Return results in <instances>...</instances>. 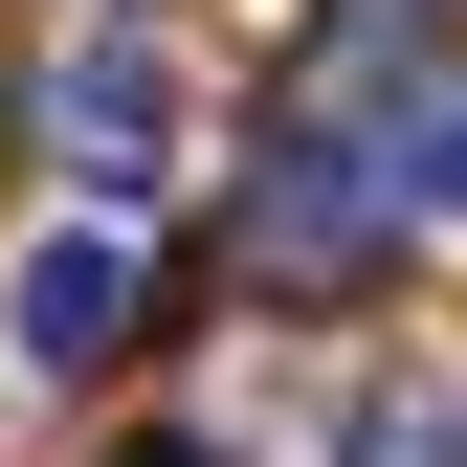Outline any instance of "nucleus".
I'll return each instance as SVG.
<instances>
[{"instance_id": "obj_1", "label": "nucleus", "mask_w": 467, "mask_h": 467, "mask_svg": "<svg viewBox=\"0 0 467 467\" xmlns=\"http://www.w3.org/2000/svg\"><path fill=\"white\" fill-rule=\"evenodd\" d=\"M45 134H67L89 223H111V201H156V179H179V45H156L134 0H111V23L67 45V67H45Z\"/></svg>"}, {"instance_id": "obj_2", "label": "nucleus", "mask_w": 467, "mask_h": 467, "mask_svg": "<svg viewBox=\"0 0 467 467\" xmlns=\"http://www.w3.org/2000/svg\"><path fill=\"white\" fill-rule=\"evenodd\" d=\"M134 312H156L134 223H45V245L0 267V357H23V379H111V357H134Z\"/></svg>"}, {"instance_id": "obj_3", "label": "nucleus", "mask_w": 467, "mask_h": 467, "mask_svg": "<svg viewBox=\"0 0 467 467\" xmlns=\"http://www.w3.org/2000/svg\"><path fill=\"white\" fill-rule=\"evenodd\" d=\"M379 201H400V179H379L357 134H289V156H267V267H357Z\"/></svg>"}, {"instance_id": "obj_4", "label": "nucleus", "mask_w": 467, "mask_h": 467, "mask_svg": "<svg viewBox=\"0 0 467 467\" xmlns=\"http://www.w3.org/2000/svg\"><path fill=\"white\" fill-rule=\"evenodd\" d=\"M357 467H467V379H400V400H357Z\"/></svg>"}, {"instance_id": "obj_5", "label": "nucleus", "mask_w": 467, "mask_h": 467, "mask_svg": "<svg viewBox=\"0 0 467 467\" xmlns=\"http://www.w3.org/2000/svg\"><path fill=\"white\" fill-rule=\"evenodd\" d=\"M379 179L423 201V223H467V89H445V111H423V134H400V156H379Z\"/></svg>"}, {"instance_id": "obj_6", "label": "nucleus", "mask_w": 467, "mask_h": 467, "mask_svg": "<svg viewBox=\"0 0 467 467\" xmlns=\"http://www.w3.org/2000/svg\"><path fill=\"white\" fill-rule=\"evenodd\" d=\"M111 467H201V445H111Z\"/></svg>"}]
</instances>
